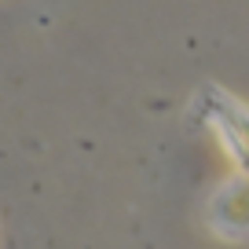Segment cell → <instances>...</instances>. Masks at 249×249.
<instances>
[{"instance_id": "1", "label": "cell", "mask_w": 249, "mask_h": 249, "mask_svg": "<svg viewBox=\"0 0 249 249\" xmlns=\"http://www.w3.org/2000/svg\"><path fill=\"white\" fill-rule=\"evenodd\" d=\"M213 107H205V121L213 124L224 140V147L238 158L242 169H249V110L238 107L234 99H224V95L213 92Z\"/></svg>"}, {"instance_id": "2", "label": "cell", "mask_w": 249, "mask_h": 249, "mask_svg": "<svg viewBox=\"0 0 249 249\" xmlns=\"http://www.w3.org/2000/svg\"><path fill=\"white\" fill-rule=\"evenodd\" d=\"M209 220L227 238H246L249 234V183H227L209 205Z\"/></svg>"}]
</instances>
